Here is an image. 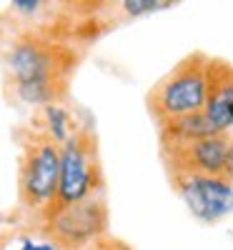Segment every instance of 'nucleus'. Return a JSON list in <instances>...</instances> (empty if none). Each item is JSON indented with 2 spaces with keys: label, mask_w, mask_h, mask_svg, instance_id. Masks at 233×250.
Returning <instances> with one entry per match:
<instances>
[{
  "label": "nucleus",
  "mask_w": 233,
  "mask_h": 250,
  "mask_svg": "<svg viewBox=\"0 0 233 250\" xmlns=\"http://www.w3.org/2000/svg\"><path fill=\"white\" fill-rule=\"evenodd\" d=\"M60 148L38 128L28 130L20 150L18 168V200L30 213L43 215L58 190Z\"/></svg>",
  "instance_id": "20e7f679"
},
{
  "label": "nucleus",
  "mask_w": 233,
  "mask_h": 250,
  "mask_svg": "<svg viewBox=\"0 0 233 250\" xmlns=\"http://www.w3.org/2000/svg\"><path fill=\"white\" fill-rule=\"evenodd\" d=\"M38 123H40L38 130L43 133V135H48V138L58 145V148L80 128V123H75L73 113L63 105V103H53V105L40 108Z\"/></svg>",
  "instance_id": "1a4fd4ad"
},
{
  "label": "nucleus",
  "mask_w": 233,
  "mask_h": 250,
  "mask_svg": "<svg viewBox=\"0 0 233 250\" xmlns=\"http://www.w3.org/2000/svg\"><path fill=\"white\" fill-rule=\"evenodd\" d=\"M173 3H163V0H123V3H118V8L131 15V18H138V15H148V13H156L161 8H168Z\"/></svg>",
  "instance_id": "9d476101"
},
{
  "label": "nucleus",
  "mask_w": 233,
  "mask_h": 250,
  "mask_svg": "<svg viewBox=\"0 0 233 250\" xmlns=\"http://www.w3.org/2000/svg\"><path fill=\"white\" fill-rule=\"evenodd\" d=\"M103 185H105V178H103V165H100L98 138L91 125H80L60 145L58 190L50 208H63V205H73L80 200L103 195Z\"/></svg>",
  "instance_id": "7ed1b4c3"
},
{
  "label": "nucleus",
  "mask_w": 233,
  "mask_h": 250,
  "mask_svg": "<svg viewBox=\"0 0 233 250\" xmlns=\"http://www.w3.org/2000/svg\"><path fill=\"white\" fill-rule=\"evenodd\" d=\"M40 218H43V233L58 248H80L105 233L108 205L103 195H95L73 205L50 208Z\"/></svg>",
  "instance_id": "423d86ee"
},
{
  "label": "nucleus",
  "mask_w": 233,
  "mask_h": 250,
  "mask_svg": "<svg viewBox=\"0 0 233 250\" xmlns=\"http://www.w3.org/2000/svg\"><path fill=\"white\" fill-rule=\"evenodd\" d=\"M208 58L210 55L201 50L188 53L151 88V93L145 98V105L158 128L203 113Z\"/></svg>",
  "instance_id": "f03ea898"
},
{
  "label": "nucleus",
  "mask_w": 233,
  "mask_h": 250,
  "mask_svg": "<svg viewBox=\"0 0 233 250\" xmlns=\"http://www.w3.org/2000/svg\"><path fill=\"white\" fill-rule=\"evenodd\" d=\"M18 250H58V245L46 235V240H33V238H23L18 245Z\"/></svg>",
  "instance_id": "9b49d317"
},
{
  "label": "nucleus",
  "mask_w": 233,
  "mask_h": 250,
  "mask_svg": "<svg viewBox=\"0 0 233 250\" xmlns=\"http://www.w3.org/2000/svg\"><path fill=\"white\" fill-rule=\"evenodd\" d=\"M3 83L10 100L30 108L63 103L78 55L46 33L23 30L0 45Z\"/></svg>",
  "instance_id": "f257e3e1"
},
{
  "label": "nucleus",
  "mask_w": 233,
  "mask_h": 250,
  "mask_svg": "<svg viewBox=\"0 0 233 250\" xmlns=\"http://www.w3.org/2000/svg\"><path fill=\"white\" fill-rule=\"evenodd\" d=\"M161 158L168 175L196 173L233 180V133H216L196 140H161Z\"/></svg>",
  "instance_id": "39448f33"
},
{
  "label": "nucleus",
  "mask_w": 233,
  "mask_h": 250,
  "mask_svg": "<svg viewBox=\"0 0 233 250\" xmlns=\"http://www.w3.org/2000/svg\"><path fill=\"white\" fill-rule=\"evenodd\" d=\"M168 178L193 218L203 223H218L233 213V180L196 173H171Z\"/></svg>",
  "instance_id": "0eeeda50"
},
{
  "label": "nucleus",
  "mask_w": 233,
  "mask_h": 250,
  "mask_svg": "<svg viewBox=\"0 0 233 250\" xmlns=\"http://www.w3.org/2000/svg\"><path fill=\"white\" fill-rule=\"evenodd\" d=\"M203 118L216 133H233V65L223 58H208Z\"/></svg>",
  "instance_id": "6e6552de"
}]
</instances>
